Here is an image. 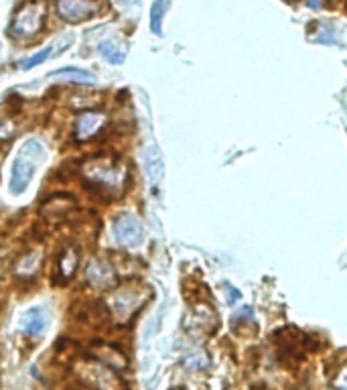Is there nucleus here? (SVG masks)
<instances>
[{
    "instance_id": "f257e3e1",
    "label": "nucleus",
    "mask_w": 347,
    "mask_h": 390,
    "mask_svg": "<svg viewBox=\"0 0 347 390\" xmlns=\"http://www.w3.org/2000/svg\"><path fill=\"white\" fill-rule=\"evenodd\" d=\"M86 183L100 191L102 195H116L126 185V169L122 167L120 159L95 155L90 157L82 167Z\"/></svg>"
},
{
    "instance_id": "f03ea898",
    "label": "nucleus",
    "mask_w": 347,
    "mask_h": 390,
    "mask_svg": "<svg viewBox=\"0 0 347 390\" xmlns=\"http://www.w3.org/2000/svg\"><path fill=\"white\" fill-rule=\"evenodd\" d=\"M77 378L93 390H128V384L124 382L120 372L93 358L77 366Z\"/></svg>"
},
{
    "instance_id": "7ed1b4c3",
    "label": "nucleus",
    "mask_w": 347,
    "mask_h": 390,
    "mask_svg": "<svg viewBox=\"0 0 347 390\" xmlns=\"http://www.w3.org/2000/svg\"><path fill=\"white\" fill-rule=\"evenodd\" d=\"M45 4L43 2H37V0H31L23 4V8L17 10V15L13 17V23H10V37L15 39H31L35 37L43 24H45Z\"/></svg>"
},
{
    "instance_id": "20e7f679",
    "label": "nucleus",
    "mask_w": 347,
    "mask_h": 390,
    "mask_svg": "<svg viewBox=\"0 0 347 390\" xmlns=\"http://www.w3.org/2000/svg\"><path fill=\"white\" fill-rule=\"evenodd\" d=\"M148 299V289L142 287H124L110 299V315H114L116 320L126 322L128 317H132Z\"/></svg>"
},
{
    "instance_id": "39448f33",
    "label": "nucleus",
    "mask_w": 347,
    "mask_h": 390,
    "mask_svg": "<svg viewBox=\"0 0 347 390\" xmlns=\"http://www.w3.org/2000/svg\"><path fill=\"white\" fill-rule=\"evenodd\" d=\"M112 232H114L116 242L124 248H137L144 240V226L134 213L122 211L118 213L112 222Z\"/></svg>"
},
{
    "instance_id": "423d86ee",
    "label": "nucleus",
    "mask_w": 347,
    "mask_h": 390,
    "mask_svg": "<svg viewBox=\"0 0 347 390\" xmlns=\"http://www.w3.org/2000/svg\"><path fill=\"white\" fill-rule=\"evenodd\" d=\"M43 151V147H39L35 153L29 151V147L24 144L23 153L15 159L13 163V173H10V193L21 195L23 191H26V187L31 183L33 175H35V159L39 157V153Z\"/></svg>"
},
{
    "instance_id": "0eeeda50",
    "label": "nucleus",
    "mask_w": 347,
    "mask_h": 390,
    "mask_svg": "<svg viewBox=\"0 0 347 390\" xmlns=\"http://www.w3.org/2000/svg\"><path fill=\"white\" fill-rule=\"evenodd\" d=\"M57 15L70 24L86 23L100 13L95 0H57Z\"/></svg>"
},
{
    "instance_id": "6e6552de",
    "label": "nucleus",
    "mask_w": 347,
    "mask_h": 390,
    "mask_svg": "<svg viewBox=\"0 0 347 390\" xmlns=\"http://www.w3.org/2000/svg\"><path fill=\"white\" fill-rule=\"evenodd\" d=\"M75 207V200L70 193H55L49 195L45 202L41 204V218L47 220L49 224H61L68 220Z\"/></svg>"
},
{
    "instance_id": "1a4fd4ad",
    "label": "nucleus",
    "mask_w": 347,
    "mask_h": 390,
    "mask_svg": "<svg viewBox=\"0 0 347 390\" xmlns=\"http://www.w3.org/2000/svg\"><path fill=\"white\" fill-rule=\"evenodd\" d=\"M104 126H106V114L95 112V110H86L75 120L73 137L77 142H88L98 137L104 130Z\"/></svg>"
},
{
    "instance_id": "9d476101",
    "label": "nucleus",
    "mask_w": 347,
    "mask_h": 390,
    "mask_svg": "<svg viewBox=\"0 0 347 390\" xmlns=\"http://www.w3.org/2000/svg\"><path fill=\"white\" fill-rule=\"evenodd\" d=\"M86 280L93 289H112L116 285V273L112 264L104 258H92L86 267Z\"/></svg>"
},
{
    "instance_id": "9b49d317",
    "label": "nucleus",
    "mask_w": 347,
    "mask_h": 390,
    "mask_svg": "<svg viewBox=\"0 0 347 390\" xmlns=\"http://www.w3.org/2000/svg\"><path fill=\"white\" fill-rule=\"evenodd\" d=\"M142 161H144V171H146V177H148L151 185L153 187L161 185L162 177H164V159H162L161 149L155 142L146 144Z\"/></svg>"
},
{
    "instance_id": "f8f14e48",
    "label": "nucleus",
    "mask_w": 347,
    "mask_h": 390,
    "mask_svg": "<svg viewBox=\"0 0 347 390\" xmlns=\"http://www.w3.org/2000/svg\"><path fill=\"white\" fill-rule=\"evenodd\" d=\"M90 356H92L93 360H98V362L110 366L112 370H116V372H122V370L128 368V358H126V356H124L116 345H110V344L98 345V347H93L92 352H90Z\"/></svg>"
},
{
    "instance_id": "ddd939ff",
    "label": "nucleus",
    "mask_w": 347,
    "mask_h": 390,
    "mask_svg": "<svg viewBox=\"0 0 347 390\" xmlns=\"http://www.w3.org/2000/svg\"><path fill=\"white\" fill-rule=\"evenodd\" d=\"M77 264H79V253L75 246H65L61 253H59V258H57V278L61 283L70 280L71 276L75 275L77 271Z\"/></svg>"
},
{
    "instance_id": "4468645a",
    "label": "nucleus",
    "mask_w": 347,
    "mask_h": 390,
    "mask_svg": "<svg viewBox=\"0 0 347 390\" xmlns=\"http://www.w3.org/2000/svg\"><path fill=\"white\" fill-rule=\"evenodd\" d=\"M43 329H45V315H43V311H41L39 307L29 309L23 317L24 333H26V336L37 338V336H41V333H43Z\"/></svg>"
},
{
    "instance_id": "2eb2a0df",
    "label": "nucleus",
    "mask_w": 347,
    "mask_h": 390,
    "mask_svg": "<svg viewBox=\"0 0 347 390\" xmlns=\"http://www.w3.org/2000/svg\"><path fill=\"white\" fill-rule=\"evenodd\" d=\"M102 100V93L95 92V90H75L70 96V106L75 110H92L93 106H98Z\"/></svg>"
},
{
    "instance_id": "dca6fc26",
    "label": "nucleus",
    "mask_w": 347,
    "mask_h": 390,
    "mask_svg": "<svg viewBox=\"0 0 347 390\" xmlns=\"http://www.w3.org/2000/svg\"><path fill=\"white\" fill-rule=\"evenodd\" d=\"M49 77L53 80H70V82H82V84H93L95 77L88 69H79V68H63L57 69V71H51Z\"/></svg>"
},
{
    "instance_id": "f3484780",
    "label": "nucleus",
    "mask_w": 347,
    "mask_h": 390,
    "mask_svg": "<svg viewBox=\"0 0 347 390\" xmlns=\"http://www.w3.org/2000/svg\"><path fill=\"white\" fill-rule=\"evenodd\" d=\"M41 267V253L39 250H31L23 258H19V262L15 264V273L19 276H33Z\"/></svg>"
},
{
    "instance_id": "a211bd4d",
    "label": "nucleus",
    "mask_w": 347,
    "mask_h": 390,
    "mask_svg": "<svg viewBox=\"0 0 347 390\" xmlns=\"http://www.w3.org/2000/svg\"><path fill=\"white\" fill-rule=\"evenodd\" d=\"M98 51H100V55H102L108 63H112V66H120V63L126 59L124 49H120V45H118L116 41H104V43H100Z\"/></svg>"
},
{
    "instance_id": "6ab92c4d",
    "label": "nucleus",
    "mask_w": 347,
    "mask_h": 390,
    "mask_svg": "<svg viewBox=\"0 0 347 390\" xmlns=\"http://www.w3.org/2000/svg\"><path fill=\"white\" fill-rule=\"evenodd\" d=\"M167 13V0H155L151 6V31L155 35H162V19Z\"/></svg>"
},
{
    "instance_id": "aec40b11",
    "label": "nucleus",
    "mask_w": 347,
    "mask_h": 390,
    "mask_svg": "<svg viewBox=\"0 0 347 390\" xmlns=\"http://www.w3.org/2000/svg\"><path fill=\"white\" fill-rule=\"evenodd\" d=\"M51 51H53V47H45V49H41L37 55H33V57H29L26 61H23V69H31L41 66L43 61H47V57L51 55Z\"/></svg>"
},
{
    "instance_id": "412c9836",
    "label": "nucleus",
    "mask_w": 347,
    "mask_h": 390,
    "mask_svg": "<svg viewBox=\"0 0 347 390\" xmlns=\"http://www.w3.org/2000/svg\"><path fill=\"white\" fill-rule=\"evenodd\" d=\"M120 4H124V6H134V4H139L140 0H118Z\"/></svg>"
},
{
    "instance_id": "4be33fe9",
    "label": "nucleus",
    "mask_w": 347,
    "mask_h": 390,
    "mask_svg": "<svg viewBox=\"0 0 347 390\" xmlns=\"http://www.w3.org/2000/svg\"><path fill=\"white\" fill-rule=\"evenodd\" d=\"M2 273H4V271H2V267H0V278H2Z\"/></svg>"
},
{
    "instance_id": "5701e85b",
    "label": "nucleus",
    "mask_w": 347,
    "mask_h": 390,
    "mask_svg": "<svg viewBox=\"0 0 347 390\" xmlns=\"http://www.w3.org/2000/svg\"><path fill=\"white\" fill-rule=\"evenodd\" d=\"M173 390H183V389H173Z\"/></svg>"
}]
</instances>
